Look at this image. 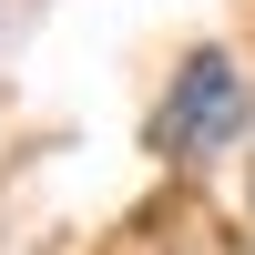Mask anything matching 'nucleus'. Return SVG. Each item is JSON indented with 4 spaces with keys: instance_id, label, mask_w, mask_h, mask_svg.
<instances>
[{
    "instance_id": "nucleus-1",
    "label": "nucleus",
    "mask_w": 255,
    "mask_h": 255,
    "mask_svg": "<svg viewBox=\"0 0 255 255\" xmlns=\"http://www.w3.org/2000/svg\"><path fill=\"white\" fill-rule=\"evenodd\" d=\"M235 123H245L235 61H225V51H194V61L174 72V92H163V113H153V143H163V153H215Z\"/></svg>"
}]
</instances>
